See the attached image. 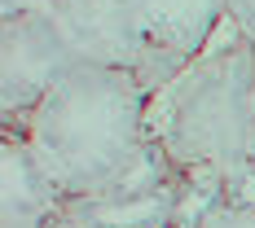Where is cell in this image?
Masks as SVG:
<instances>
[{
  "instance_id": "obj_1",
  "label": "cell",
  "mask_w": 255,
  "mask_h": 228,
  "mask_svg": "<svg viewBox=\"0 0 255 228\" xmlns=\"http://www.w3.org/2000/svg\"><path fill=\"white\" fill-rule=\"evenodd\" d=\"M145 105L150 88L136 71L115 66H71L53 83V92L26 114L22 132L31 153L40 158L62 202L110 193L136 153L145 150ZM9 127V123H4Z\"/></svg>"
},
{
  "instance_id": "obj_2",
  "label": "cell",
  "mask_w": 255,
  "mask_h": 228,
  "mask_svg": "<svg viewBox=\"0 0 255 228\" xmlns=\"http://www.w3.org/2000/svg\"><path fill=\"white\" fill-rule=\"evenodd\" d=\"M145 136L176 171H229L255 158V44L233 22L150 92Z\"/></svg>"
},
{
  "instance_id": "obj_3",
  "label": "cell",
  "mask_w": 255,
  "mask_h": 228,
  "mask_svg": "<svg viewBox=\"0 0 255 228\" xmlns=\"http://www.w3.org/2000/svg\"><path fill=\"white\" fill-rule=\"evenodd\" d=\"M75 66L49 9L0 18V114L4 123H22L53 92V83Z\"/></svg>"
},
{
  "instance_id": "obj_4",
  "label": "cell",
  "mask_w": 255,
  "mask_h": 228,
  "mask_svg": "<svg viewBox=\"0 0 255 228\" xmlns=\"http://www.w3.org/2000/svg\"><path fill=\"white\" fill-rule=\"evenodd\" d=\"M49 18L57 22L75 66L141 71V62L150 57L132 0H53Z\"/></svg>"
},
{
  "instance_id": "obj_5",
  "label": "cell",
  "mask_w": 255,
  "mask_h": 228,
  "mask_svg": "<svg viewBox=\"0 0 255 228\" xmlns=\"http://www.w3.org/2000/svg\"><path fill=\"white\" fill-rule=\"evenodd\" d=\"M132 13L150 53H167L176 62H194L229 22L225 0H132Z\"/></svg>"
},
{
  "instance_id": "obj_6",
  "label": "cell",
  "mask_w": 255,
  "mask_h": 228,
  "mask_svg": "<svg viewBox=\"0 0 255 228\" xmlns=\"http://www.w3.org/2000/svg\"><path fill=\"white\" fill-rule=\"evenodd\" d=\"M62 206L84 228H176L180 176L150 193H97V198H79Z\"/></svg>"
},
{
  "instance_id": "obj_7",
  "label": "cell",
  "mask_w": 255,
  "mask_h": 228,
  "mask_svg": "<svg viewBox=\"0 0 255 228\" xmlns=\"http://www.w3.org/2000/svg\"><path fill=\"white\" fill-rule=\"evenodd\" d=\"M57 189L44 176L40 158L31 153V145L22 141V132L4 127L0 136V211H26V215H57Z\"/></svg>"
},
{
  "instance_id": "obj_8",
  "label": "cell",
  "mask_w": 255,
  "mask_h": 228,
  "mask_svg": "<svg viewBox=\"0 0 255 228\" xmlns=\"http://www.w3.org/2000/svg\"><path fill=\"white\" fill-rule=\"evenodd\" d=\"M225 202L255 211V158H247V162H238V167L225 171Z\"/></svg>"
},
{
  "instance_id": "obj_9",
  "label": "cell",
  "mask_w": 255,
  "mask_h": 228,
  "mask_svg": "<svg viewBox=\"0 0 255 228\" xmlns=\"http://www.w3.org/2000/svg\"><path fill=\"white\" fill-rule=\"evenodd\" d=\"M198 228H255V211H251V206H229V202H220Z\"/></svg>"
},
{
  "instance_id": "obj_10",
  "label": "cell",
  "mask_w": 255,
  "mask_h": 228,
  "mask_svg": "<svg viewBox=\"0 0 255 228\" xmlns=\"http://www.w3.org/2000/svg\"><path fill=\"white\" fill-rule=\"evenodd\" d=\"M225 13H229V22L255 44V0H225Z\"/></svg>"
},
{
  "instance_id": "obj_11",
  "label": "cell",
  "mask_w": 255,
  "mask_h": 228,
  "mask_svg": "<svg viewBox=\"0 0 255 228\" xmlns=\"http://www.w3.org/2000/svg\"><path fill=\"white\" fill-rule=\"evenodd\" d=\"M44 215H26V211H0V228H44Z\"/></svg>"
},
{
  "instance_id": "obj_12",
  "label": "cell",
  "mask_w": 255,
  "mask_h": 228,
  "mask_svg": "<svg viewBox=\"0 0 255 228\" xmlns=\"http://www.w3.org/2000/svg\"><path fill=\"white\" fill-rule=\"evenodd\" d=\"M53 0H0V18H13V13H35V9H49Z\"/></svg>"
},
{
  "instance_id": "obj_13",
  "label": "cell",
  "mask_w": 255,
  "mask_h": 228,
  "mask_svg": "<svg viewBox=\"0 0 255 228\" xmlns=\"http://www.w3.org/2000/svg\"><path fill=\"white\" fill-rule=\"evenodd\" d=\"M44 228H84V224H79L66 206H57V215H49V224H44Z\"/></svg>"
}]
</instances>
